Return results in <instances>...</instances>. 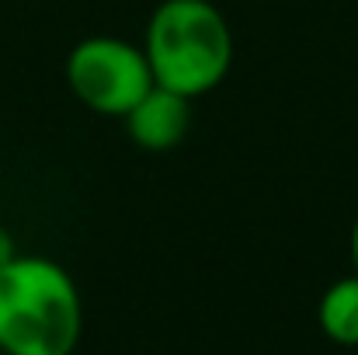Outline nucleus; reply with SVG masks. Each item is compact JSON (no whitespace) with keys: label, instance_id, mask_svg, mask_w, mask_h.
<instances>
[{"label":"nucleus","instance_id":"nucleus-1","mask_svg":"<svg viewBox=\"0 0 358 355\" xmlns=\"http://www.w3.org/2000/svg\"><path fill=\"white\" fill-rule=\"evenodd\" d=\"M84 303L70 272L38 254H14L0 268V352L73 355Z\"/></svg>","mask_w":358,"mask_h":355},{"label":"nucleus","instance_id":"nucleus-2","mask_svg":"<svg viewBox=\"0 0 358 355\" xmlns=\"http://www.w3.org/2000/svg\"><path fill=\"white\" fill-rule=\"evenodd\" d=\"M143 53L153 84L199 98L230 74L234 35L223 11L209 0H160L150 14Z\"/></svg>","mask_w":358,"mask_h":355},{"label":"nucleus","instance_id":"nucleus-6","mask_svg":"<svg viewBox=\"0 0 358 355\" xmlns=\"http://www.w3.org/2000/svg\"><path fill=\"white\" fill-rule=\"evenodd\" d=\"M14 254H17V247H14V237L0 227V268H3V265H7Z\"/></svg>","mask_w":358,"mask_h":355},{"label":"nucleus","instance_id":"nucleus-7","mask_svg":"<svg viewBox=\"0 0 358 355\" xmlns=\"http://www.w3.org/2000/svg\"><path fill=\"white\" fill-rule=\"evenodd\" d=\"M352 261H355V275H358V216H355V227H352Z\"/></svg>","mask_w":358,"mask_h":355},{"label":"nucleus","instance_id":"nucleus-5","mask_svg":"<svg viewBox=\"0 0 358 355\" xmlns=\"http://www.w3.org/2000/svg\"><path fill=\"white\" fill-rule=\"evenodd\" d=\"M317 324L334 345L358 349V275H345L324 289L317 303Z\"/></svg>","mask_w":358,"mask_h":355},{"label":"nucleus","instance_id":"nucleus-3","mask_svg":"<svg viewBox=\"0 0 358 355\" xmlns=\"http://www.w3.org/2000/svg\"><path fill=\"white\" fill-rule=\"evenodd\" d=\"M66 84L84 109L122 118L153 88V74L143 46L115 35H91L70 49Z\"/></svg>","mask_w":358,"mask_h":355},{"label":"nucleus","instance_id":"nucleus-4","mask_svg":"<svg viewBox=\"0 0 358 355\" xmlns=\"http://www.w3.org/2000/svg\"><path fill=\"white\" fill-rule=\"evenodd\" d=\"M125 132L136 146L143 150H174L185 136H188V125H192V98L171 91V88H160L153 84L125 116Z\"/></svg>","mask_w":358,"mask_h":355}]
</instances>
